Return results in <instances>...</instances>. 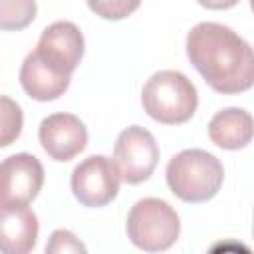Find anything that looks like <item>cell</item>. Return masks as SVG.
I'll return each mask as SVG.
<instances>
[{"instance_id":"obj_1","label":"cell","mask_w":254,"mask_h":254,"mask_svg":"<svg viewBox=\"0 0 254 254\" xmlns=\"http://www.w3.org/2000/svg\"><path fill=\"white\" fill-rule=\"evenodd\" d=\"M187 58L218 93L234 95L254 83V52L232 28L200 22L187 34Z\"/></svg>"},{"instance_id":"obj_2","label":"cell","mask_w":254,"mask_h":254,"mask_svg":"<svg viewBox=\"0 0 254 254\" xmlns=\"http://www.w3.org/2000/svg\"><path fill=\"white\" fill-rule=\"evenodd\" d=\"M165 177L177 198L198 204L218 194L224 181V167L204 149H185L167 163Z\"/></svg>"},{"instance_id":"obj_3","label":"cell","mask_w":254,"mask_h":254,"mask_svg":"<svg viewBox=\"0 0 254 254\" xmlns=\"http://www.w3.org/2000/svg\"><path fill=\"white\" fill-rule=\"evenodd\" d=\"M145 113L163 125L187 123L198 107V91L194 83L177 69H161L153 73L141 91Z\"/></svg>"},{"instance_id":"obj_4","label":"cell","mask_w":254,"mask_h":254,"mask_svg":"<svg viewBox=\"0 0 254 254\" xmlns=\"http://www.w3.org/2000/svg\"><path fill=\"white\" fill-rule=\"evenodd\" d=\"M181 234L177 210L163 198L147 196L137 200L127 216L129 240L145 252L169 250Z\"/></svg>"},{"instance_id":"obj_5","label":"cell","mask_w":254,"mask_h":254,"mask_svg":"<svg viewBox=\"0 0 254 254\" xmlns=\"http://www.w3.org/2000/svg\"><path fill=\"white\" fill-rule=\"evenodd\" d=\"M159 155L161 151L153 133L141 125L123 129L113 145V161L119 169L121 181L127 185L145 183L153 175Z\"/></svg>"},{"instance_id":"obj_6","label":"cell","mask_w":254,"mask_h":254,"mask_svg":"<svg viewBox=\"0 0 254 254\" xmlns=\"http://www.w3.org/2000/svg\"><path fill=\"white\" fill-rule=\"evenodd\" d=\"M121 185V175L115 165L105 155H91L83 159L71 173V192L79 204L89 208H99L109 204Z\"/></svg>"},{"instance_id":"obj_7","label":"cell","mask_w":254,"mask_h":254,"mask_svg":"<svg viewBox=\"0 0 254 254\" xmlns=\"http://www.w3.org/2000/svg\"><path fill=\"white\" fill-rule=\"evenodd\" d=\"M44 167L30 153L0 161V204H30L42 190Z\"/></svg>"},{"instance_id":"obj_8","label":"cell","mask_w":254,"mask_h":254,"mask_svg":"<svg viewBox=\"0 0 254 254\" xmlns=\"http://www.w3.org/2000/svg\"><path fill=\"white\" fill-rule=\"evenodd\" d=\"M34 52L58 71L71 75L83 58L85 40L73 22L58 20L44 28Z\"/></svg>"},{"instance_id":"obj_9","label":"cell","mask_w":254,"mask_h":254,"mask_svg":"<svg viewBox=\"0 0 254 254\" xmlns=\"http://www.w3.org/2000/svg\"><path fill=\"white\" fill-rule=\"evenodd\" d=\"M38 139L50 159L65 163L87 147V129L73 113H54L42 119Z\"/></svg>"},{"instance_id":"obj_10","label":"cell","mask_w":254,"mask_h":254,"mask_svg":"<svg viewBox=\"0 0 254 254\" xmlns=\"http://www.w3.org/2000/svg\"><path fill=\"white\" fill-rule=\"evenodd\" d=\"M38 216L28 204H0V252L28 254L38 242Z\"/></svg>"},{"instance_id":"obj_11","label":"cell","mask_w":254,"mask_h":254,"mask_svg":"<svg viewBox=\"0 0 254 254\" xmlns=\"http://www.w3.org/2000/svg\"><path fill=\"white\" fill-rule=\"evenodd\" d=\"M71 83V75H65L46 64L36 52H30L20 67V85L36 101L60 99Z\"/></svg>"},{"instance_id":"obj_12","label":"cell","mask_w":254,"mask_h":254,"mask_svg":"<svg viewBox=\"0 0 254 254\" xmlns=\"http://www.w3.org/2000/svg\"><path fill=\"white\" fill-rule=\"evenodd\" d=\"M208 137L220 149H244L252 141V115L242 107L220 109L208 121Z\"/></svg>"},{"instance_id":"obj_13","label":"cell","mask_w":254,"mask_h":254,"mask_svg":"<svg viewBox=\"0 0 254 254\" xmlns=\"http://www.w3.org/2000/svg\"><path fill=\"white\" fill-rule=\"evenodd\" d=\"M38 12L36 0H0V30L18 32L28 28Z\"/></svg>"},{"instance_id":"obj_14","label":"cell","mask_w":254,"mask_h":254,"mask_svg":"<svg viewBox=\"0 0 254 254\" xmlns=\"http://www.w3.org/2000/svg\"><path fill=\"white\" fill-rule=\"evenodd\" d=\"M24 127L22 107L6 95H0V149L16 143Z\"/></svg>"},{"instance_id":"obj_15","label":"cell","mask_w":254,"mask_h":254,"mask_svg":"<svg viewBox=\"0 0 254 254\" xmlns=\"http://www.w3.org/2000/svg\"><path fill=\"white\" fill-rule=\"evenodd\" d=\"M87 6L95 16L115 22L131 16L141 6V0H87Z\"/></svg>"},{"instance_id":"obj_16","label":"cell","mask_w":254,"mask_h":254,"mask_svg":"<svg viewBox=\"0 0 254 254\" xmlns=\"http://www.w3.org/2000/svg\"><path fill=\"white\" fill-rule=\"evenodd\" d=\"M46 252L48 254H85L87 248L85 244L69 230L65 228H58L52 232L50 242L46 244Z\"/></svg>"},{"instance_id":"obj_17","label":"cell","mask_w":254,"mask_h":254,"mask_svg":"<svg viewBox=\"0 0 254 254\" xmlns=\"http://www.w3.org/2000/svg\"><path fill=\"white\" fill-rule=\"evenodd\" d=\"M196 2L206 10H228L234 8L240 0H196Z\"/></svg>"}]
</instances>
